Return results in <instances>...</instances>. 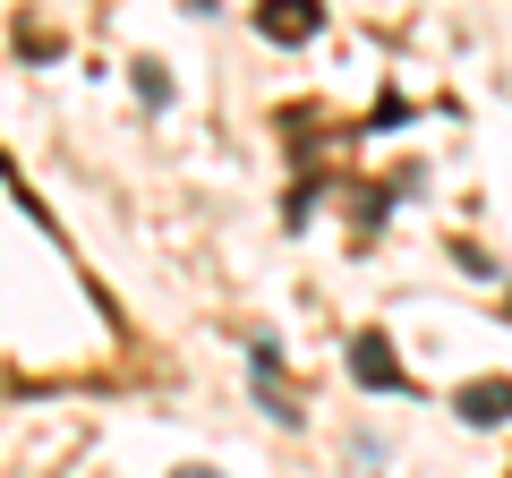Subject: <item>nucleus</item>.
<instances>
[{"label":"nucleus","mask_w":512,"mask_h":478,"mask_svg":"<svg viewBox=\"0 0 512 478\" xmlns=\"http://www.w3.org/2000/svg\"><path fill=\"white\" fill-rule=\"evenodd\" d=\"M461 419H470V427H504L512 419V376H478V385H461Z\"/></svg>","instance_id":"obj_2"},{"label":"nucleus","mask_w":512,"mask_h":478,"mask_svg":"<svg viewBox=\"0 0 512 478\" xmlns=\"http://www.w3.org/2000/svg\"><path fill=\"white\" fill-rule=\"evenodd\" d=\"M350 376H359V385H384V393H402V385H410L384 333H359V342H350Z\"/></svg>","instance_id":"obj_1"},{"label":"nucleus","mask_w":512,"mask_h":478,"mask_svg":"<svg viewBox=\"0 0 512 478\" xmlns=\"http://www.w3.org/2000/svg\"><path fill=\"white\" fill-rule=\"evenodd\" d=\"M171 478H222V470H171Z\"/></svg>","instance_id":"obj_4"},{"label":"nucleus","mask_w":512,"mask_h":478,"mask_svg":"<svg viewBox=\"0 0 512 478\" xmlns=\"http://www.w3.org/2000/svg\"><path fill=\"white\" fill-rule=\"evenodd\" d=\"M256 26H265L274 43H308V35H316V9H291V0H274V9H265Z\"/></svg>","instance_id":"obj_3"}]
</instances>
